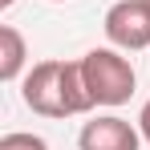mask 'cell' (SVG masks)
I'll list each match as a JSON object with an SVG mask.
<instances>
[{"label": "cell", "mask_w": 150, "mask_h": 150, "mask_svg": "<svg viewBox=\"0 0 150 150\" xmlns=\"http://www.w3.org/2000/svg\"><path fill=\"white\" fill-rule=\"evenodd\" d=\"M21 98L41 118H77V114L93 110L85 77H81V61H61V57L37 61L28 69L25 85H21Z\"/></svg>", "instance_id": "1"}, {"label": "cell", "mask_w": 150, "mask_h": 150, "mask_svg": "<svg viewBox=\"0 0 150 150\" xmlns=\"http://www.w3.org/2000/svg\"><path fill=\"white\" fill-rule=\"evenodd\" d=\"M77 61H81V77H85V89H89L93 105L118 110L138 89V73H134L130 57H122V49H114V45L110 49H89Z\"/></svg>", "instance_id": "2"}, {"label": "cell", "mask_w": 150, "mask_h": 150, "mask_svg": "<svg viewBox=\"0 0 150 150\" xmlns=\"http://www.w3.org/2000/svg\"><path fill=\"white\" fill-rule=\"evenodd\" d=\"M105 41L122 53H142L150 49V4L146 0H118L105 12Z\"/></svg>", "instance_id": "3"}, {"label": "cell", "mask_w": 150, "mask_h": 150, "mask_svg": "<svg viewBox=\"0 0 150 150\" xmlns=\"http://www.w3.org/2000/svg\"><path fill=\"white\" fill-rule=\"evenodd\" d=\"M77 146L81 150H142V130H138V122H126L118 114H98L93 122L81 126Z\"/></svg>", "instance_id": "4"}, {"label": "cell", "mask_w": 150, "mask_h": 150, "mask_svg": "<svg viewBox=\"0 0 150 150\" xmlns=\"http://www.w3.org/2000/svg\"><path fill=\"white\" fill-rule=\"evenodd\" d=\"M25 61H28V45L21 37V28L12 25H0V81H21L25 73Z\"/></svg>", "instance_id": "5"}, {"label": "cell", "mask_w": 150, "mask_h": 150, "mask_svg": "<svg viewBox=\"0 0 150 150\" xmlns=\"http://www.w3.org/2000/svg\"><path fill=\"white\" fill-rule=\"evenodd\" d=\"M0 150H49V142L41 134H28V130H12L0 138Z\"/></svg>", "instance_id": "6"}, {"label": "cell", "mask_w": 150, "mask_h": 150, "mask_svg": "<svg viewBox=\"0 0 150 150\" xmlns=\"http://www.w3.org/2000/svg\"><path fill=\"white\" fill-rule=\"evenodd\" d=\"M138 130H142V142H150V101L142 105V114H138Z\"/></svg>", "instance_id": "7"}, {"label": "cell", "mask_w": 150, "mask_h": 150, "mask_svg": "<svg viewBox=\"0 0 150 150\" xmlns=\"http://www.w3.org/2000/svg\"><path fill=\"white\" fill-rule=\"evenodd\" d=\"M12 4H16V0H0V12H8V8H12Z\"/></svg>", "instance_id": "8"}, {"label": "cell", "mask_w": 150, "mask_h": 150, "mask_svg": "<svg viewBox=\"0 0 150 150\" xmlns=\"http://www.w3.org/2000/svg\"><path fill=\"white\" fill-rule=\"evenodd\" d=\"M53 4H65V0H53Z\"/></svg>", "instance_id": "9"}, {"label": "cell", "mask_w": 150, "mask_h": 150, "mask_svg": "<svg viewBox=\"0 0 150 150\" xmlns=\"http://www.w3.org/2000/svg\"><path fill=\"white\" fill-rule=\"evenodd\" d=\"M146 4H150V0H146Z\"/></svg>", "instance_id": "10"}]
</instances>
